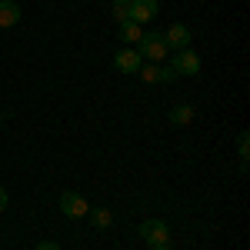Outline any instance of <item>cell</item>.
<instances>
[{
  "label": "cell",
  "mask_w": 250,
  "mask_h": 250,
  "mask_svg": "<svg viewBox=\"0 0 250 250\" xmlns=\"http://www.w3.org/2000/svg\"><path fill=\"white\" fill-rule=\"evenodd\" d=\"M137 54H140L144 60H150V63H157V60H164L167 54H170V47H167L164 34H157V30H144V37L137 40Z\"/></svg>",
  "instance_id": "6da1fadb"
},
{
  "label": "cell",
  "mask_w": 250,
  "mask_h": 250,
  "mask_svg": "<svg viewBox=\"0 0 250 250\" xmlns=\"http://www.w3.org/2000/svg\"><path fill=\"white\" fill-rule=\"evenodd\" d=\"M173 74L177 77H197L200 74V57H197V50H190V47H184V50H177L170 60Z\"/></svg>",
  "instance_id": "7a4b0ae2"
},
{
  "label": "cell",
  "mask_w": 250,
  "mask_h": 250,
  "mask_svg": "<svg viewBox=\"0 0 250 250\" xmlns=\"http://www.w3.org/2000/svg\"><path fill=\"white\" fill-rule=\"evenodd\" d=\"M60 210H63V217H70V220H83L90 213V204L77 190H63L60 193Z\"/></svg>",
  "instance_id": "3957f363"
},
{
  "label": "cell",
  "mask_w": 250,
  "mask_h": 250,
  "mask_svg": "<svg viewBox=\"0 0 250 250\" xmlns=\"http://www.w3.org/2000/svg\"><path fill=\"white\" fill-rule=\"evenodd\" d=\"M140 237L147 240V247H160V244H170V227L164 220H144L140 224Z\"/></svg>",
  "instance_id": "277c9868"
},
{
  "label": "cell",
  "mask_w": 250,
  "mask_h": 250,
  "mask_svg": "<svg viewBox=\"0 0 250 250\" xmlns=\"http://www.w3.org/2000/svg\"><path fill=\"white\" fill-rule=\"evenodd\" d=\"M157 17V0H134V3H127V20H134V23H150Z\"/></svg>",
  "instance_id": "5b68a950"
},
{
  "label": "cell",
  "mask_w": 250,
  "mask_h": 250,
  "mask_svg": "<svg viewBox=\"0 0 250 250\" xmlns=\"http://www.w3.org/2000/svg\"><path fill=\"white\" fill-rule=\"evenodd\" d=\"M114 67L120 70V74H137V70L144 67V57L137 54L134 47H124V50L114 54Z\"/></svg>",
  "instance_id": "8992f818"
},
{
  "label": "cell",
  "mask_w": 250,
  "mask_h": 250,
  "mask_svg": "<svg viewBox=\"0 0 250 250\" xmlns=\"http://www.w3.org/2000/svg\"><path fill=\"white\" fill-rule=\"evenodd\" d=\"M164 40H167V47H173V50H184V47H190V27H184V23H170L167 30H164Z\"/></svg>",
  "instance_id": "52a82bcc"
},
{
  "label": "cell",
  "mask_w": 250,
  "mask_h": 250,
  "mask_svg": "<svg viewBox=\"0 0 250 250\" xmlns=\"http://www.w3.org/2000/svg\"><path fill=\"white\" fill-rule=\"evenodd\" d=\"M20 20V7L14 0H0V27H17Z\"/></svg>",
  "instance_id": "ba28073f"
},
{
  "label": "cell",
  "mask_w": 250,
  "mask_h": 250,
  "mask_svg": "<svg viewBox=\"0 0 250 250\" xmlns=\"http://www.w3.org/2000/svg\"><path fill=\"white\" fill-rule=\"evenodd\" d=\"M117 37L124 40V43H137V40L144 37V27H140V23H134V20H124V23L117 27Z\"/></svg>",
  "instance_id": "9c48e42d"
},
{
  "label": "cell",
  "mask_w": 250,
  "mask_h": 250,
  "mask_svg": "<svg viewBox=\"0 0 250 250\" xmlns=\"http://www.w3.org/2000/svg\"><path fill=\"white\" fill-rule=\"evenodd\" d=\"M190 120H193V107H187V104H177V107L170 110L173 127H190Z\"/></svg>",
  "instance_id": "30bf717a"
},
{
  "label": "cell",
  "mask_w": 250,
  "mask_h": 250,
  "mask_svg": "<svg viewBox=\"0 0 250 250\" xmlns=\"http://www.w3.org/2000/svg\"><path fill=\"white\" fill-rule=\"evenodd\" d=\"M90 220H94V227L97 230H107L110 224H114V213L107 210V207H90V213H87Z\"/></svg>",
  "instance_id": "8fae6325"
},
{
  "label": "cell",
  "mask_w": 250,
  "mask_h": 250,
  "mask_svg": "<svg viewBox=\"0 0 250 250\" xmlns=\"http://www.w3.org/2000/svg\"><path fill=\"white\" fill-rule=\"evenodd\" d=\"M137 74H140V80H144V83H160V67H157V63H147V67H140Z\"/></svg>",
  "instance_id": "7c38bea8"
},
{
  "label": "cell",
  "mask_w": 250,
  "mask_h": 250,
  "mask_svg": "<svg viewBox=\"0 0 250 250\" xmlns=\"http://www.w3.org/2000/svg\"><path fill=\"white\" fill-rule=\"evenodd\" d=\"M237 150H240V160L247 164V157H250V134H247V130H244L240 140H237Z\"/></svg>",
  "instance_id": "4fadbf2b"
},
{
  "label": "cell",
  "mask_w": 250,
  "mask_h": 250,
  "mask_svg": "<svg viewBox=\"0 0 250 250\" xmlns=\"http://www.w3.org/2000/svg\"><path fill=\"white\" fill-rule=\"evenodd\" d=\"M114 20H117V23L127 20V3H114Z\"/></svg>",
  "instance_id": "5bb4252c"
},
{
  "label": "cell",
  "mask_w": 250,
  "mask_h": 250,
  "mask_svg": "<svg viewBox=\"0 0 250 250\" xmlns=\"http://www.w3.org/2000/svg\"><path fill=\"white\" fill-rule=\"evenodd\" d=\"M170 80H177L173 67H160V83H170Z\"/></svg>",
  "instance_id": "9a60e30c"
},
{
  "label": "cell",
  "mask_w": 250,
  "mask_h": 250,
  "mask_svg": "<svg viewBox=\"0 0 250 250\" xmlns=\"http://www.w3.org/2000/svg\"><path fill=\"white\" fill-rule=\"evenodd\" d=\"M34 250H60V247H57V244H50V240H43V244H37Z\"/></svg>",
  "instance_id": "2e32d148"
},
{
  "label": "cell",
  "mask_w": 250,
  "mask_h": 250,
  "mask_svg": "<svg viewBox=\"0 0 250 250\" xmlns=\"http://www.w3.org/2000/svg\"><path fill=\"white\" fill-rule=\"evenodd\" d=\"M7 210V190H3V187H0V213Z\"/></svg>",
  "instance_id": "e0dca14e"
},
{
  "label": "cell",
  "mask_w": 250,
  "mask_h": 250,
  "mask_svg": "<svg viewBox=\"0 0 250 250\" xmlns=\"http://www.w3.org/2000/svg\"><path fill=\"white\" fill-rule=\"evenodd\" d=\"M147 250H170V244H160V247H147Z\"/></svg>",
  "instance_id": "ac0fdd59"
},
{
  "label": "cell",
  "mask_w": 250,
  "mask_h": 250,
  "mask_svg": "<svg viewBox=\"0 0 250 250\" xmlns=\"http://www.w3.org/2000/svg\"><path fill=\"white\" fill-rule=\"evenodd\" d=\"M114 3H134V0H114Z\"/></svg>",
  "instance_id": "d6986e66"
}]
</instances>
